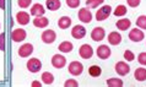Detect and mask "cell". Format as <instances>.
Returning <instances> with one entry per match:
<instances>
[{"label": "cell", "mask_w": 146, "mask_h": 87, "mask_svg": "<svg viewBox=\"0 0 146 87\" xmlns=\"http://www.w3.org/2000/svg\"><path fill=\"white\" fill-rule=\"evenodd\" d=\"M112 14V7L109 5H103L101 9L97 10L96 12V20L97 21H104L107 20Z\"/></svg>", "instance_id": "1"}, {"label": "cell", "mask_w": 146, "mask_h": 87, "mask_svg": "<svg viewBox=\"0 0 146 87\" xmlns=\"http://www.w3.org/2000/svg\"><path fill=\"white\" fill-rule=\"evenodd\" d=\"M68 70H69V74H71L72 76H79L84 71V65L80 61H71L68 66Z\"/></svg>", "instance_id": "2"}, {"label": "cell", "mask_w": 146, "mask_h": 87, "mask_svg": "<svg viewBox=\"0 0 146 87\" xmlns=\"http://www.w3.org/2000/svg\"><path fill=\"white\" fill-rule=\"evenodd\" d=\"M78 17L81 22L84 23H90L92 21V12L87 9V7H82V9H80L79 12H78Z\"/></svg>", "instance_id": "3"}, {"label": "cell", "mask_w": 146, "mask_h": 87, "mask_svg": "<svg viewBox=\"0 0 146 87\" xmlns=\"http://www.w3.org/2000/svg\"><path fill=\"white\" fill-rule=\"evenodd\" d=\"M27 69L30 72H38L40 69H42V63H40V60L37 59V58H32V59H30L27 61Z\"/></svg>", "instance_id": "4"}, {"label": "cell", "mask_w": 146, "mask_h": 87, "mask_svg": "<svg viewBox=\"0 0 146 87\" xmlns=\"http://www.w3.org/2000/svg\"><path fill=\"white\" fill-rule=\"evenodd\" d=\"M96 53H97V56H98L100 59L106 60V59H108V58L111 56V54H112V50H111V48H109L108 45H106V44H102V45H100V47L97 48Z\"/></svg>", "instance_id": "5"}, {"label": "cell", "mask_w": 146, "mask_h": 87, "mask_svg": "<svg viewBox=\"0 0 146 87\" xmlns=\"http://www.w3.org/2000/svg\"><path fill=\"white\" fill-rule=\"evenodd\" d=\"M40 38H42L43 43L52 44V43H54V41L56 39V33L53 30H46V31H43Z\"/></svg>", "instance_id": "6"}, {"label": "cell", "mask_w": 146, "mask_h": 87, "mask_svg": "<svg viewBox=\"0 0 146 87\" xmlns=\"http://www.w3.org/2000/svg\"><path fill=\"white\" fill-rule=\"evenodd\" d=\"M79 54L82 59H91L93 55V49L90 44H82L79 49Z\"/></svg>", "instance_id": "7"}, {"label": "cell", "mask_w": 146, "mask_h": 87, "mask_svg": "<svg viewBox=\"0 0 146 87\" xmlns=\"http://www.w3.org/2000/svg\"><path fill=\"white\" fill-rule=\"evenodd\" d=\"M104 37H106V31L102 27H95L91 32V38L95 42H101L104 39Z\"/></svg>", "instance_id": "8"}, {"label": "cell", "mask_w": 146, "mask_h": 87, "mask_svg": "<svg viewBox=\"0 0 146 87\" xmlns=\"http://www.w3.org/2000/svg\"><path fill=\"white\" fill-rule=\"evenodd\" d=\"M115 71L119 76H125L130 72V66L125 63V61H118L115 64Z\"/></svg>", "instance_id": "9"}, {"label": "cell", "mask_w": 146, "mask_h": 87, "mask_svg": "<svg viewBox=\"0 0 146 87\" xmlns=\"http://www.w3.org/2000/svg\"><path fill=\"white\" fill-rule=\"evenodd\" d=\"M26 37H27V33L23 28H16V30H14L13 33H11V38H13V41L14 42H17V43L25 41Z\"/></svg>", "instance_id": "10"}, {"label": "cell", "mask_w": 146, "mask_h": 87, "mask_svg": "<svg viewBox=\"0 0 146 87\" xmlns=\"http://www.w3.org/2000/svg\"><path fill=\"white\" fill-rule=\"evenodd\" d=\"M145 38V35L144 32L141 30H137V28H134V30H131L130 32H129V39L131 41V42H135V43H139L141 42Z\"/></svg>", "instance_id": "11"}, {"label": "cell", "mask_w": 146, "mask_h": 87, "mask_svg": "<svg viewBox=\"0 0 146 87\" xmlns=\"http://www.w3.org/2000/svg\"><path fill=\"white\" fill-rule=\"evenodd\" d=\"M33 53V45L31 43H25L19 48V55L21 58H28Z\"/></svg>", "instance_id": "12"}, {"label": "cell", "mask_w": 146, "mask_h": 87, "mask_svg": "<svg viewBox=\"0 0 146 87\" xmlns=\"http://www.w3.org/2000/svg\"><path fill=\"white\" fill-rule=\"evenodd\" d=\"M52 65H53L55 69H63L64 66L66 65L65 56H63V55H60V54L53 55V58H52Z\"/></svg>", "instance_id": "13"}, {"label": "cell", "mask_w": 146, "mask_h": 87, "mask_svg": "<svg viewBox=\"0 0 146 87\" xmlns=\"http://www.w3.org/2000/svg\"><path fill=\"white\" fill-rule=\"evenodd\" d=\"M71 36L74 37L75 39H82L84 37L86 36V28L84 26H80V25H76L71 30Z\"/></svg>", "instance_id": "14"}, {"label": "cell", "mask_w": 146, "mask_h": 87, "mask_svg": "<svg viewBox=\"0 0 146 87\" xmlns=\"http://www.w3.org/2000/svg\"><path fill=\"white\" fill-rule=\"evenodd\" d=\"M46 14V10H44V6L42 4H35L31 7V15L35 16V17H39V16H43Z\"/></svg>", "instance_id": "15"}, {"label": "cell", "mask_w": 146, "mask_h": 87, "mask_svg": "<svg viewBox=\"0 0 146 87\" xmlns=\"http://www.w3.org/2000/svg\"><path fill=\"white\" fill-rule=\"evenodd\" d=\"M108 43L112 45H119L121 43V36L118 32H111L108 35Z\"/></svg>", "instance_id": "16"}, {"label": "cell", "mask_w": 146, "mask_h": 87, "mask_svg": "<svg viewBox=\"0 0 146 87\" xmlns=\"http://www.w3.org/2000/svg\"><path fill=\"white\" fill-rule=\"evenodd\" d=\"M49 25V20L44 16H39V17H35L33 20V26L37 28H46Z\"/></svg>", "instance_id": "17"}, {"label": "cell", "mask_w": 146, "mask_h": 87, "mask_svg": "<svg viewBox=\"0 0 146 87\" xmlns=\"http://www.w3.org/2000/svg\"><path fill=\"white\" fill-rule=\"evenodd\" d=\"M16 21H17L20 25H22V26H25V25H27L30 22V15L25 11H20L16 14Z\"/></svg>", "instance_id": "18"}, {"label": "cell", "mask_w": 146, "mask_h": 87, "mask_svg": "<svg viewBox=\"0 0 146 87\" xmlns=\"http://www.w3.org/2000/svg\"><path fill=\"white\" fill-rule=\"evenodd\" d=\"M131 26V21L129 19H121V20H118L115 23V27L118 28L120 31H127L129 30Z\"/></svg>", "instance_id": "19"}, {"label": "cell", "mask_w": 146, "mask_h": 87, "mask_svg": "<svg viewBox=\"0 0 146 87\" xmlns=\"http://www.w3.org/2000/svg\"><path fill=\"white\" fill-rule=\"evenodd\" d=\"M46 6L48 10L56 11L62 6V1H60V0H46Z\"/></svg>", "instance_id": "20"}, {"label": "cell", "mask_w": 146, "mask_h": 87, "mask_svg": "<svg viewBox=\"0 0 146 87\" xmlns=\"http://www.w3.org/2000/svg\"><path fill=\"white\" fill-rule=\"evenodd\" d=\"M58 26L59 28H62V30H66L71 26V19L69 17V16H62L59 20H58Z\"/></svg>", "instance_id": "21"}, {"label": "cell", "mask_w": 146, "mask_h": 87, "mask_svg": "<svg viewBox=\"0 0 146 87\" xmlns=\"http://www.w3.org/2000/svg\"><path fill=\"white\" fill-rule=\"evenodd\" d=\"M58 49H59V52H62V53H70V52H72V49H74V44L71 42H69V41H65V42L59 44Z\"/></svg>", "instance_id": "22"}, {"label": "cell", "mask_w": 146, "mask_h": 87, "mask_svg": "<svg viewBox=\"0 0 146 87\" xmlns=\"http://www.w3.org/2000/svg\"><path fill=\"white\" fill-rule=\"evenodd\" d=\"M42 82L44 85H47V86H49V85H52L54 82V75L52 72H49V71H46V72H43L42 74Z\"/></svg>", "instance_id": "23"}, {"label": "cell", "mask_w": 146, "mask_h": 87, "mask_svg": "<svg viewBox=\"0 0 146 87\" xmlns=\"http://www.w3.org/2000/svg\"><path fill=\"white\" fill-rule=\"evenodd\" d=\"M134 77L140 82L145 81L146 80V69L145 68H137L135 70V72H134Z\"/></svg>", "instance_id": "24"}, {"label": "cell", "mask_w": 146, "mask_h": 87, "mask_svg": "<svg viewBox=\"0 0 146 87\" xmlns=\"http://www.w3.org/2000/svg\"><path fill=\"white\" fill-rule=\"evenodd\" d=\"M88 74H90V76H92V77H98V76H101V74H102V69H101V66H98V65H92L88 68Z\"/></svg>", "instance_id": "25"}, {"label": "cell", "mask_w": 146, "mask_h": 87, "mask_svg": "<svg viewBox=\"0 0 146 87\" xmlns=\"http://www.w3.org/2000/svg\"><path fill=\"white\" fill-rule=\"evenodd\" d=\"M107 85L109 87H121L124 84H123V80H121V78L112 77V78H108L107 80Z\"/></svg>", "instance_id": "26"}, {"label": "cell", "mask_w": 146, "mask_h": 87, "mask_svg": "<svg viewBox=\"0 0 146 87\" xmlns=\"http://www.w3.org/2000/svg\"><path fill=\"white\" fill-rule=\"evenodd\" d=\"M127 11H128V9H127L125 5H118L114 9V11H113V14H114L117 17H120V16H124L125 14H127Z\"/></svg>", "instance_id": "27"}, {"label": "cell", "mask_w": 146, "mask_h": 87, "mask_svg": "<svg viewBox=\"0 0 146 87\" xmlns=\"http://www.w3.org/2000/svg\"><path fill=\"white\" fill-rule=\"evenodd\" d=\"M104 0H86V5L88 9H97L100 5H102Z\"/></svg>", "instance_id": "28"}, {"label": "cell", "mask_w": 146, "mask_h": 87, "mask_svg": "<svg viewBox=\"0 0 146 87\" xmlns=\"http://www.w3.org/2000/svg\"><path fill=\"white\" fill-rule=\"evenodd\" d=\"M136 26L141 30H146V15H141L136 20Z\"/></svg>", "instance_id": "29"}, {"label": "cell", "mask_w": 146, "mask_h": 87, "mask_svg": "<svg viewBox=\"0 0 146 87\" xmlns=\"http://www.w3.org/2000/svg\"><path fill=\"white\" fill-rule=\"evenodd\" d=\"M123 56H124V59L127 61H133L134 59H135V54H134L131 50H125Z\"/></svg>", "instance_id": "30"}, {"label": "cell", "mask_w": 146, "mask_h": 87, "mask_svg": "<svg viewBox=\"0 0 146 87\" xmlns=\"http://www.w3.org/2000/svg\"><path fill=\"white\" fill-rule=\"evenodd\" d=\"M66 5L71 9H76L80 5V0H66Z\"/></svg>", "instance_id": "31"}, {"label": "cell", "mask_w": 146, "mask_h": 87, "mask_svg": "<svg viewBox=\"0 0 146 87\" xmlns=\"http://www.w3.org/2000/svg\"><path fill=\"white\" fill-rule=\"evenodd\" d=\"M31 3H32V0H19L17 1L19 6L22 7V9H27V7H30Z\"/></svg>", "instance_id": "32"}, {"label": "cell", "mask_w": 146, "mask_h": 87, "mask_svg": "<svg viewBox=\"0 0 146 87\" xmlns=\"http://www.w3.org/2000/svg\"><path fill=\"white\" fill-rule=\"evenodd\" d=\"M65 87H78L79 86V82L74 80V78H69V80L65 81V84H64Z\"/></svg>", "instance_id": "33"}, {"label": "cell", "mask_w": 146, "mask_h": 87, "mask_svg": "<svg viewBox=\"0 0 146 87\" xmlns=\"http://www.w3.org/2000/svg\"><path fill=\"white\" fill-rule=\"evenodd\" d=\"M137 61L141 64V65H144L146 66V53H140L139 55H137Z\"/></svg>", "instance_id": "34"}, {"label": "cell", "mask_w": 146, "mask_h": 87, "mask_svg": "<svg viewBox=\"0 0 146 87\" xmlns=\"http://www.w3.org/2000/svg\"><path fill=\"white\" fill-rule=\"evenodd\" d=\"M0 50L1 52L5 50V33L0 35Z\"/></svg>", "instance_id": "35"}, {"label": "cell", "mask_w": 146, "mask_h": 87, "mask_svg": "<svg viewBox=\"0 0 146 87\" xmlns=\"http://www.w3.org/2000/svg\"><path fill=\"white\" fill-rule=\"evenodd\" d=\"M127 3H128V5L130 7H137L140 5L141 0H127Z\"/></svg>", "instance_id": "36"}, {"label": "cell", "mask_w": 146, "mask_h": 87, "mask_svg": "<svg viewBox=\"0 0 146 87\" xmlns=\"http://www.w3.org/2000/svg\"><path fill=\"white\" fill-rule=\"evenodd\" d=\"M5 7H6L5 0H0V9H1V10H5Z\"/></svg>", "instance_id": "37"}, {"label": "cell", "mask_w": 146, "mask_h": 87, "mask_svg": "<svg viewBox=\"0 0 146 87\" xmlns=\"http://www.w3.org/2000/svg\"><path fill=\"white\" fill-rule=\"evenodd\" d=\"M31 86H33V87H40V86H42V84H40L39 81H33L31 84Z\"/></svg>", "instance_id": "38"}, {"label": "cell", "mask_w": 146, "mask_h": 87, "mask_svg": "<svg viewBox=\"0 0 146 87\" xmlns=\"http://www.w3.org/2000/svg\"><path fill=\"white\" fill-rule=\"evenodd\" d=\"M0 28H1V25H0Z\"/></svg>", "instance_id": "39"}]
</instances>
